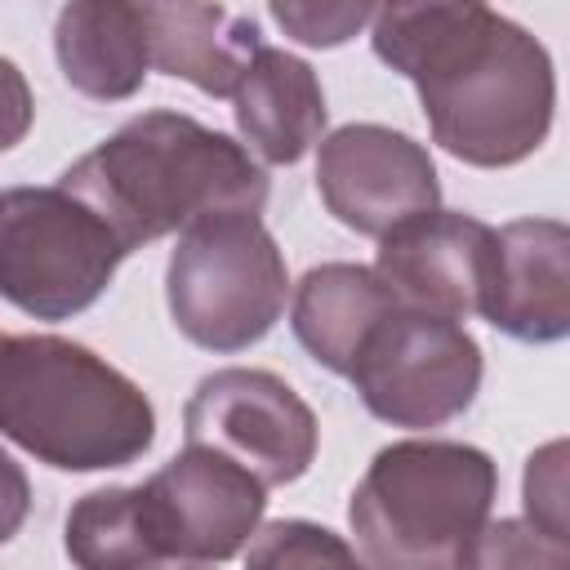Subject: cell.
Segmentation results:
<instances>
[{"instance_id":"6da1fadb","label":"cell","mask_w":570,"mask_h":570,"mask_svg":"<svg viewBox=\"0 0 570 570\" xmlns=\"http://www.w3.org/2000/svg\"><path fill=\"white\" fill-rule=\"evenodd\" d=\"M374 53L401 71L432 138L463 165L503 169L543 147L557 102L548 49L490 4H383Z\"/></svg>"},{"instance_id":"7a4b0ae2","label":"cell","mask_w":570,"mask_h":570,"mask_svg":"<svg viewBox=\"0 0 570 570\" xmlns=\"http://www.w3.org/2000/svg\"><path fill=\"white\" fill-rule=\"evenodd\" d=\"M58 187L89 205L125 254L218 214L258 218L267 205L263 165L240 142L183 111L134 116L85 151Z\"/></svg>"},{"instance_id":"3957f363","label":"cell","mask_w":570,"mask_h":570,"mask_svg":"<svg viewBox=\"0 0 570 570\" xmlns=\"http://www.w3.org/2000/svg\"><path fill=\"white\" fill-rule=\"evenodd\" d=\"M0 432L62 472L125 468L156 441L142 387L85 343L18 334L0 347Z\"/></svg>"},{"instance_id":"277c9868","label":"cell","mask_w":570,"mask_h":570,"mask_svg":"<svg viewBox=\"0 0 570 570\" xmlns=\"http://www.w3.org/2000/svg\"><path fill=\"white\" fill-rule=\"evenodd\" d=\"M494 459L463 441H396L352 490L347 521L370 570H454L490 521Z\"/></svg>"},{"instance_id":"5b68a950","label":"cell","mask_w":570,"mask_h":570,"mask_svg":"<svg viewBox=\"0 0 570 570\" xmlns=\"http://www.w3.org/2000/svg\"><path fill=\"white\" fill-rule=\"evenodd\" d=\"M289 272L254 214L191 223L165 272L174 325L205 352H245L285 312Z\"/></svg>"},{"instance_id":"8992f818","label":"cell","mask_w":570,"mask_h":570,"mask_svg":"<svg viewBox=\"0 0 570 570\" xmlns=\"http://www.w3.org/2000/svg\"><path fill=\"white\" fill-rule=\"evenodd\" d=\"M125 245L62 187L0 191V298L36 321H67L102 298Z\"/></svg>"},{"instance_id":"52a82bcc","label":"cell","mask_w":570,"mask_h":570,"mask_svg":"<svg viewBox=\"0 0 570 570\" xmlns=\"http://www.w3.org/2000/svg\"><path fill=\"white\" fill-rule=\"evenodd\" d=\"M347 379L374 419L392 428H441L476 401L481 347L459 321L392 307L370 330Z\"/></svg>"},{"instance_id":"ba28073f","label":"cell","mask_w":570,"mask_h":570,"mask_svg":"<svg viewBox=\"0 0 570 570\" xmlns=\"http://www.w3.org/2000/svg\"><path fill=\"white\" fill-rule=\"evenodd\" d=\"M187 445L214 450L245 468L263 490L298 481L316 459V414L267 370H214L183 410Z\"/></svg>"},{"instance_id":"9c48e42d","label":"cell","mask_w":570,"mask_h":570,"mask_svg":"<svg viewBox=\"0 0 570 570\" xmlns=\"http://www.w3.org/2000/svg\"><path fill=\"white\" fill-rule=\"evenodd\" d=\"M263 503V485L245 468L196 445L142 481V508L160 566H214L236 557L258 534Z\"/></svg>"},{"instance_id":"30bf717a","label":"cell","mask_w":570,"mask_h":570,"mask_svg":"<svg viewBox=\"0 0 570 570\" xmlns=\"http://www.w3.org/2000/svg\"><path fill=\"white\" fill-rule=\"evenodd\" d=\"M316 191L325 209L361 236H387L441 200L428 147L387 125H343L321 138Z\"/></svg>"},{"instance_id":"8fae6325","label":"cell","mask_w":570,"mask_h":570,"mask_svg":"<svg viewBox=\"0 0 570 570\" xmlns=\"http://www.w3.org/2000/svg\"><path fill=\"white\" fill-rule=\"evenodd\" d=\"M379 263L374 276L392 294L396 307L463 321L468 312H485L499 240L494 227H485L472 214L454 209H428L379 236Z\"/></svg>"},{"instance_id":"7c38bea8","label":"cell","mask_w":570,"mask_h":570,"mask_svg":"<svg viewBox=\"0 0 570 570\" xmlns=\"http://www.w3.org/2000/svg\"><path fill=\"white\" fill-rule=\"evenodd\" d=\"M499 240L485 321L521 343H557L570 334V232L557 218H517Z\"/></svg>"},{"instance_id":"4fadbf2b","label":"cell","mask_w":570,"mask_h":570,"mask_svg":"<svg viewBox=\"0 0 570 570\" xmlns=\"http://www.w3.org/2000/svg\"><path fill=\"white\" fill-rule=\"evenodd\" d=\"M232 102L245 151L263 156L267 165L303 160L325 129V94L316 71L303 58L272 45H263L249 58L232 89Z\"/></svg>"},{"instance_id":"5bb4252c","label":"cell","mask_w":570,"mask_h":570,"mask_svg":"<svg viewBox=\"0 0 570 570\" xmlns=\"http://www.w3.org/2000/svg\"><path fill=\"white\" fill-rule=\"evenodd\" d=\"M142 22L151 67L209 98H232L240 71L263 49L254 18L223 4H142Z\"/></svg>"},{"instance_id":"9a60e30c","label":"cell","mask_w":570,"mask_h":570,"mask_svg":"<svg viewBox=\"0 0 570 570\" xmlns=\"http://www.w3.org/2000/svg\"><path fill=\"white\" fill-rule=\"evenodd\" d=\"M53 49L67 85L98 102H120L142 89L151 67L142 4L76 0L58 13Z\"/></svg>"},{"instance_id":"2e32d148","label":"cell","mask_w":570,"mask_h":570,"mask_svg":"<svg viewBox=\"0 0 570 570\" xmlns=\"http://www.w3.org/2000/svg\"><path fill=\"white\" fill-rule=\"evenodd\" d=\"M392 294L374 276V267L361 263H321L312 267L294 289L289 325L298 343L321 361L330 374H352L356 352L365 347L370 330L392 312Z\"/></svg>"},{"instance_id":"e0dca14e","label":"cell","mask_w":570,"mask_h":570,"mask_svg":"<svg viewBox=\"0 0 570 570\" xmlns=\"http://www.w3.org/2000/svg\"><path fill=\"white\" fill-rule=\"evenodd\" d=\"M67 557L76 570H156L160 552L147 525L142 485L89 490L67 512Z\"/></svg>"},{"instance_id":"ac0fdd59","label":"cell","mask_w":570,"mask_h":570,"mask_svg":"<svg viewBox=\"0 0 570 570\" xmlns=\"http://www.w3.org/2000/svg\"><path fill=\"white\" fill-rule=\"evenodd\" d=\"M245 570H370L356 548L316 521H272L249 539Z\"/></svg>"},{"instance_id":"d6986e66","label":"cell","mask_w":570,"mask_h":570,"mask_svg":"<svg viewBox=\"0 0 570 570\" xmlns=\"http://www.w3.org/2000/svg\"><path fill=\"white\" fill-rule=\"evenodd\" d=\"M454 570H570V548L566 539L530 521L503 517V521H485L472 534Z\"/></svg>"},{"instance_id":"ffe728a7","label":"cell","mask_w":570,"mask_h":570,"mask_svg":"<svg viewBox=\"0 0 570 570\" xmlns=\"http://www.w3.org/2000/svg\"><path fill=\"white\" fill-rule=\"evenodd\" d=\"M272 18L285 27V36L312 45V49H334L352 40L361 27L374 22L370 4H272Z\"/></svg>"},{"instance_id":"44dd1931","label":"cell","mask_w":570,"mask_h":570,"mask_svg":"<svg viewBox=\"0 0 570 570\" xmlns=\"http://www.w3.org/2000/svg\"><path fill=\"white\" fill-rule=\"evenodd\" d=\"M566 445L552 441L525 463V512L530 525L566 539Z\"/></svg>"},{"instance_id":"7402d4cb","label":"cell","mask_w":570,"mask_h":570,"mask_svg":"<svg viewBox=\"0 0 570 570\" xmlns=\"http://www.w3.org/2000/svg\"><path fill=\"white\" fill-rule=\"evenodd\" d=\"M31 116H36V102H31L27 76L9 58H0V151L18 147L27 138Z\"/></svg>"},{"instance_id":"603a6c76","label":"cell","mask_w":570,"mask_h":570,"mask_svg":"<svg viewBox=\"0 0 570 570\" xmlns=\"http://www.w3.org/2000/svg\"><path fill=\"white\" fill-rule=\"evenodd\" d=\"M27 508H31V485H27V472L0 450V543H9L22 521H27Z\"/></svg>"},{"instance_id":"cb8c5ba5","label":"cell","mask_w":570,"mask_h":570,"mask_svg":"<svg viewBox=\"0 0 570 570\" xmlns=\"http://www.w3.org/2000/svg\"><path fill=\"white\" fill-rule=\"evenodd\" d=\"M4 338H9V334H0V347H4Z\"/></svg>"},{"instance_id":"d4e9b609","label":"cell","mask_w":570,"mask_h":570,"mask_svg":"<svg viewBox=\"0 0 570 570\" xmlns=\"http://www.w3.org/2000/svg\"><path fill=\"white\" fill-rule=\"evenodd\" d=\"M183 570H196V566H183Z\"/></svg>"}]
</instances>
